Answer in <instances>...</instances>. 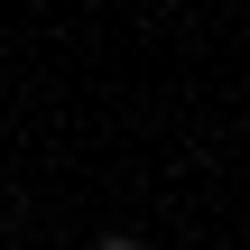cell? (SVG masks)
I'll list each match as a JSON object with an SVG mask.
<instances>
[{"instance_id":"obj_1","label":"cell","mask_w":250,"mask_h":250,"mask_svg":"<svg viewBox=\"0 0 250 250\" xmlns=\"http://www.w3.org/2000/svg\"><path fill=\"white\" fill-rule=\"evenodd\" d=\"M93 250H148L139 232H93Z\"/></svg>"}]
</instances>
